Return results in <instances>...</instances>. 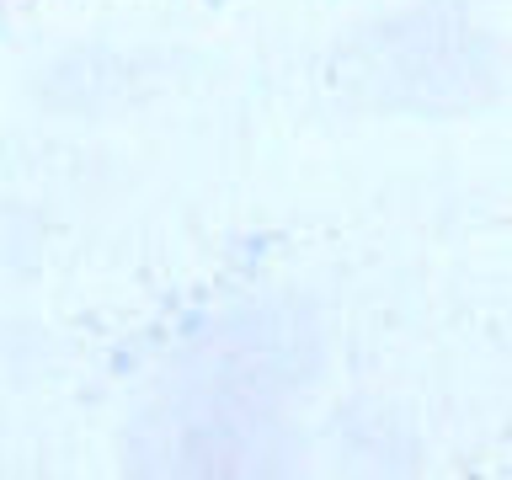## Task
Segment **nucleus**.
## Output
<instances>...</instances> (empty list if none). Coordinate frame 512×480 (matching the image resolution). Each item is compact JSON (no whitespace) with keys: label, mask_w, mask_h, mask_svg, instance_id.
Instances as JSON below:
<instances>
[]
</instances>
